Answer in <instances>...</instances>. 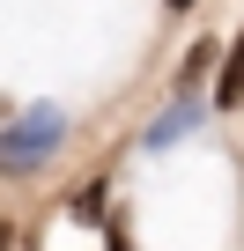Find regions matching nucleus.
Masks as SVG:
<instances>
[{"mask_svg": "<svg viewBox=\"0 0 244 251\" xmlns=\"http://www.w3.org/2000/svg\"><path fill=\"white\" fill-rule=\"evenodd\" d=\"M170 8H185V0H170Z\"/></svg>", "mask_w": 244, "mask_h": 251, "instance_id": "39448f33", "label": "nucleus"}, {"mask_svg": "<svg viewBox=\"0 0 244 251\" xmlns=\"http://www.w3.org/2000/svg\"><path fill=\"white\" fill-rule=\"evenodd\" d=\"M192 126H200V103H192V89H185V96H178V103H170V111L148 126V148H170L178 133H192Z\"/></svg>", "mask_w": 244, "mask_h": 251, "instance_id": "f03ea898", "label": "nucleus"}, {"mask_svg": "<svg viewBox=\"0 0 244 251\" xmlns=\"http://www.w3.org/2000/svg\"><path fill=\"white\" fill-rule=\"evenodd\" d=\"M215 103H244V37L229 45V59H222V81H215Z\"/></svg>", "mask_w": 244, "mask_h": 251, "instance_id": "7ed1b4c3", "label": "nucleus"}, {"mask_svg": "<svg viewBox=\"0 0 244 251\" xmlns=\"http://www.w3.org/2000/svg\"><path fill=\"white\" fill-rule=\"evenodd\" d=\"M59 141H67V111L59 103H30L8 133H0V170H37Z\"/></svg>", "mask_w": 244, "mask_h": 251, "instance_id": "f257e3e1", "label": "nucleus"}, {"mask_svg": "<svg viewBox=\"0 0 244 251\" xmlns=\"http://www.w3.org/2000/svg\"><path fill=\"white\" fill-rule=\"evenodd\" d=\"M0 251H15V229H8V222H0Z\"/></svg>", "mask_w": 244, "mask_h": 251, "instance_id": "20e7f679", "label": "nucleus"}]
</instances>
